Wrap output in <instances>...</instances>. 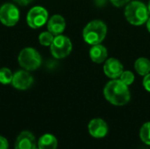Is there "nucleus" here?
Listing matches in <instances>:
<instances>
[{"mask_svg":"<svg viewBox=\"0 0 150 149\" xmlns=\"http://www.w3.org/2000/svg\"><path fill=\"white\" fill-rule=\"evenodd\" d=\"M104 95L107 101L118 106L125 105L130 101V92L127 85L117 79L112 80L105 85Z\"/></svg>","mask_w":150,"mask_h":149,"instance_id":"nucleus-1","label":"nucleus"},{"mask_svg":"<svg viewBox=\"0 0 150 149\" xmlns=\"http://www.w3.org/2000/svg\"><path fill=\"white\" fill-rule=\"evenodd\" d=\"M149 11L148 6L140 1L130 2L125 9L127 20L134 25H141L149 19Z\"/></svg>","mask_w":150,"mask_h":149,"instance_id":"nucleus-2","label":"nucleus"},{"mask_svg":"<svg viewBox=\"0 0 150 149\" xmlns=\"http://www.w3.org/2000/svg\"><path fill=\"white\" fill-rule=\"evenodd\" d=\"M107 32L106 25L101 20L91 21L83 31V37L86 43L90 45L100 44L105 38Z\"/></svg>","mask_w":150,"mask_h":149,"instance_id":"nucleus-3","label":"nucleus"},{"mask_svg":"<svg viewBox=\"0 0 150 149\" xmlns=\"http://www.w3.org/2000/svg\"><path fill=\"white\" fill-rule=\"evenodd\" d=\"M18 62L23 69L27 71H34L40 67L42 59L41 55L35 48L28 47L23 48L19 52Z\"/></svg>","mask_w":150,"mask_h":149,"instance_id":"nucleus-4","label":"nucleus"},{"mask_svg":"<svg viewBox=\"0 0 150 149\" xmlns=\"http://www.w3.org/2000/svg\"><path fill=\"white\" fill-rule=\"evenodd\" d=\"M52 55L56 59H63L67 57L72 50L71 40L64 35H56L50 46Z\"/></svg>","mask_w":150,"mask_h":149,"instance_id":"nucleus-5","label":"nucleus"},{"mask_svg":"<svg viewBox=\"0 0 150 149\" xmlns=\"http://www.w3.org/2000/svg\"><path fill=\"white\" fill-rule=\"evenodd\" d=\"M48 20V11L43 6L36 5L29 10L26 15V23L32 29L43 26Z\"/></svg>","mask_w":150,"mask_h":149,"instance_id":"nucleus-6","label":"nucleus"},{"mask_svg":"<svg viewBox=\"0 0 150 149\" xmlns=\"http://www.w3.org/2000/svg\"><path fill=\"white\" fill-rule=\"evenodd\" d=\"M20 12L18 8L11 4L5 3L0 7V22L5 26H14L19 20Z\"/></svg>","mask_w":150,"mask_h":149,"instance_id":"nucleus-7","label":"nucleus"},{"mask_svg":"<svg viewBox=\"0 0 150 149\" xmlns=\"http://www.w3.org/2000/svg\"><path fill=\"white\" fill-rule=\"evenodd\" d=\"M33 76L25 69H20L13 74L11 85L19 90H25L29 89L33 83Z\"/></svg>","mask_w":150,"mask_h":149,"instance_id":"nucleus-8","label":"nucleus"},{"mask_svg":"<svg viewBox=\"0 0 150 149\" xmlns=\"http://www.w3.org/2000/svg\"><path fill=\"white\" fill-rule=\"evenodd\" d=\"M123 65L121 62L115 59V58H110L106 60L105 65H104V72L105 74L112 79H116L120 76V75L123 73Z\"/></svg>","mask_w":150,"mask_h":149,"instance_id":"nucleus-9","label":"nucleus"},{"mask_svg":"<svg viewBox=\"0 0 150 149\" xmlns=\"http://www.w3.org/2000/svg\"><path fill=\"white\" fill-rule=\"evenodd\" d=\"M90 134L97 139L104 138L108 133V126L105 120L101 119H92L88 126Z\"/></svg>","mask_w":150,"mask_h":149,"instance_id":"nucleus-10","label":"nucleus"},{"mask_svg":"<svg viewBox=\"0 0 150 149\" xmlns=\"http://www.w3.org/2000/svg\"><path fill=\"white\" fill-rule=\"evenodd\" d=\"M36 148L35 137L29 131L22 132L15 142V149H35Z\"/></svg>","mask_w":150,"mask_h":149,"instance_id":"nucleus-11","label":"nucleus"},{"mask_svg":"<svg viewBox=\"0 0 150 149\" xmlns=\"http://www.w3.org/2000/svg\"><path fill=\"white\" fill-rule=\"evenodd\" d=\"M47 31H49L54 36L62 34L66 27V21L64 18L59 14L53 15L47 20Z\"/></svg>","mask_w":150,"mask_h":149,"instance_id":"nucleus-12","label":"nucleus"},{"mask_svg":"<svg viewBox=\"0 0 150 149\" xmlns=\"http://www.w3.org/2000/svg\"><path fill=\"white\" fill-rule=\"evenodd\" d=\"M107 55H108L107 49L105 48V47L100 44L94 45L90 50V57L92 60V61L96 63H101L104 61H105Z\"/></svg>","mask_w":150,"mask_h":149,"instance_id":"nucleus-13","label":"nucleus"},{"mask_svg":"<svg viewBox=\"0 0 150 149\" xmlns=\"http://www.w3.org/2000/svg\"><path fill=\"white\" fill-rule=\"evenodd\" d=\"M57 145L58 142L56 138L49 133L42 135L38 142L39 149H56Z\"/></svg>","mask_w":150,"mask_h":149,"instance_id":"nucleus-14","label":"nucleus"},{"mask_svg":"<svg viewBox=\"0 0 150 149\" xmlns=\"http://www.w3.org/2000/svg\"><path fill=\"white\" fill-rule=\"evenodd\" d=\"M136 72L141 76H147L150 73V61L145 57H140L134 63Z\"/></svg>","mask_w":150,"mask_h":149,"instance_id":"nucleus-15","label":"nucleus"},{"mask_svg":"<svg viewBox=\"0 0 150 149\" xmlns=\"http://www.w3.org/2000/svg\"><path fill=\"white\" fill-rule=\"evenodd\" d=\"M13 78L12 71L8 68H0V83L2 84H10L11 83Z\"/></svg>","mask_w":150,"mask_h":149,"instance_id":"nucleus-16","label":"nucleus"},{"mask_svg":"<svg viewBox=\"0 0 150 149\" xmlns=\"http://www.w3.org/2000/svg\"><path fill=\"white\" fill-rule=\"evenodd\" d=\"M54 39V35L52 34L49 31L47 32H42L40 35H39V42L40 45L44 46V47H48L51 46L53 40Z\"/></svg>","mask_w":150,"mask_h":149,"instance_id":"nucleus-17","label":"nucleus"},{"mask_svg":"<svg viewBox=\"0 0 150 149\" xmlns=\"http://www.w3.org/2000/svg\"><path fill=\"white\" fill-rule=\"evenodd\" d=\"M140 137L141 140L147 145L150 146V122L145 123L140 132Z\"/></svg>","mask_w":150,"mask_h":149,"instance_id":"nucleus-18","label":"nucleus"},{"mask_svg":"<svg viewBox=\"0 0 150 149\" xmlns=\"http://www.w3.org/2000/svg\"><path fill=\"white\" fill-rule=\"evenodd\" d=\"M120 80L124 83L126 85H130L134 81V75L131 71H123V73L120 76Z\"/></svg>","mask_w":150,"mask_h":149,"instance_id":"nucleus-19","label":"nucleus"},{"mask_svg":"<svg viewBox=\"0 0 150 149\" xmlns=\"http://www.w3.org/2000/svg\"><path fill=\"white\" fill-rule=\"evenodd\" d=\"M143 86L149 92H150V73L145 76L143 79Z\"/></svg>","mask_w":150,"mask_h":149,"instance_id":"nucleus-20","label":"nucleus"},{"mask_svg":"<svg viewBox=\"0 0 150 149\" xmlns=\"http://www.w3.org/2000/svg\"><path fill=\"white\" fill-rule=\"evenodd\" d=\"M112 2V4L117 7H121L123 5H125L126 4H127L130 0H110Z\"/></svg>","mask_w":150,"mask_h":149,"instance_id":"nucleus-21","label":"nucleus"},{"mask_svg":"<svg viewBox=\"0 0 150 149\" xmlns=\"http://www.w3.org/2000/svg\"><path fill=\"white\" fill-rule=\"evenodd\" d=\"M0 149H8V141L3 136H0Z\"/></svg>","mask_w":150,"mask_h":149,"instance_id":"nucleus-22","label":"nucleus"},{"mask_svg":"<svg viewBox=\"0 0 150 149\" xmlns=\"http://www.w3.org/2000/svg\"><path fill=\"white\" fill-rule=\"evenodd\" d=\"M16 4H19V5H22V6H25V5H27L29 4L33 0H13Z\"/></svg>","mask_w":150,"mask_h":149,"instance_id":"nucleus-23","label":"nucleus"},{"mask_svg":"<svg viewBox=\"0 0 150 149\" xmlns=\"http://www.w3.org/2000/svg\"><path fill=\"white\" fill-rule=\"evenodd\" d=\"M95 3L98 6H103L106 3V0H95Z\"/></svg>","mask_w":150,"mask_h":149,"instance_id":"nucleus-24","label":"nucleus"},{"mask_svg":"<svg viewBox=\"0 0 150 149\" xmlns=\"http://www.w3.org/2000/svg\"><path fill=\"white\" fill-rule=\"evenodd\" d=\"M147 28H148L149 32H150V18H149V19L147 21Z\"/></svg>","mask_w":150,"mask_h":149,"instance_id":"nucleus-25","label":"nucleus"},{"mask_svg":"<svg viewBox=\"0 0 150 149\" xmlns=\"http://www.w3.org/2000/svg\"><path fill=\"white\" fill-rule=\"evenodd\" d=\"M148 9H149V11L150 12V0L149 2V5H148Z\"/></svg>","mask_w":150,"mask_h":149,"instance_id":"nucleus-26","label":"nucleus"}]
</instances>
